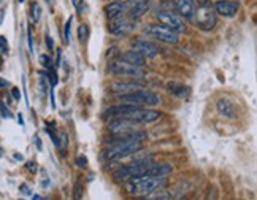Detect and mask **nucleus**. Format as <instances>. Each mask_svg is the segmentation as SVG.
I'll return each mask as SVG.
<instances>
[{
  "label": "nucleus",
  "instance_id": "f257e3e1",
  "mask_svg": "<svg viewBox=\"0 0 257 200\" xmlns=\"http://www.w3.org/2000/svg\"><path fill=\"white\" fill-rule=\"evenodd\" d=\"M146 135L143 132H138L137 135H130V137H119V140L113 142L108 150L103 152L106 159L110 161H116V159H123L141 150V140Z\"/></svg>",
  "mask_w": 257,
  "mask_h": 200
},
{
  "label": "nucleus",
  "instance_id": "f03ea898",
  "mask_svg": "<svg viewBox=\"0 0 257 200\" xmlns=\"http://www.w3.org/2000/svg\"><path fill=\"white\" fill-rule=\"evenodd\" d=\"M127 191L135 196H150L153 192L159 191L162 186L165 184L164 176H153V175H145V176H133L127 179Z\"/></svg>",
  "mask_w": 257,
  "mask_h": 200
},
{
  "label": "nucleus",
  "instance_id": "7ed1b4c3",
  "mask_svg": "<svg viewBox=\"0 0 257 200\" xmlns=\"http://www.w3.org/2000/svg\"><path fill=\"white\" fill-rule=\"evenodd\" d=\"M153 164V159H140V161H135L130 165H123L119 170L113 173V178L116 181H127L133 176H145L150 173Z\"/></svg>",
  "mask_w": 257,
  "mask_h": 200
},
{
  "label": "nucleus",
  "instance_id": "20e7f679",
  "mask_svg": "<svg viewBox=\"0 0 257 200\" xmlns=\"http://www.w3.org/2000/svg\"><path fill=\"white\" fill-rule=\"evenodd\" d=\"M118 100L123 103H132L138 106H155L160 103L159 96H155L151 91H143V89L128 92V94H119Z\"/></svg>",
  "mask_w": 257,
  "mask_h": 200
},
{
  "label": "nucleus",
  "instance_id": "39448f33",
  "mask_svg": "<svg viewBox=\"0 0 257 200\" xmlns=\"http://www.w3.org/2000/svg\"><path fill=\"white\" fill-rule=\"evenodd\" d=\"M194 15L197 16V24L202 30H211L216 25L214 8L209 0H200L199 6H195Z\"/></svg>",
  "mask_w": 257,
  "mask_h": 200
},
{
  "label": "nucleus",
  "instance_id": "423d86ee",
  "mask_svg": "<svg viewBox=\"0 0 257 200\" xmlns=\"http://www.w3.org/2000/svg\"><path fill=\"white\" fill-rule=\"evenodd\" d=\"M145 32L148 33V35L160 40V42H165V43H170V45L178 43V33L172 30L170 27H167V25H164V24H159V25L151 24L145 29Z\"/></svg>",
  "mask_w": 257,
  "mask_h": 200
},
{
  "label": "nucleus",
  "instance_id": "0eeeda50",
  "mask_svg": "<svg viewBox=\"0 0 257 200\" xmlns=\"http://www.w3.org/2000/svg\"><path fill=\"white\" fill-rule=\"evenodd\" d=\"M157 18H159V21H160L162 24L167 25V27H170L172 30H175L177 33H181V32L186 30L184 21H182V18L178 15L177 11L162 8V10L157 13Z\"/></svg>",
  "mask_w": 257,
  "mask_h": 200
},
{
  "label": "nucleus",
  "instance_id": "6e6552de",
  "mask_svg": "<svg viewBox=\"0 0 257 200\" xmlns=\"http://www.w3.org/2000/svg\"><path fill=\"white\" fill-rule=\"evenodd\" d=\"M108 72L111 75H124V76H143V67H137L127 64L124 61H113L108 64Z\"/></svg>",
  "mask_w": 257,
  "mask_h": 200
},
{
  "label": "nucleus",
  "instance_id": "1a4fd4ad",
  "mask_svg": "<svg viewBox=\"0 0 257 200\" xmlns=\"http://www.w3.org/2000/svg\"><path fill=\"white\" fill-rule=\"evenodd\" d=\"M135 27H137V23H135L133 18L121 15L111 19L110 32L113 35H127V33H130Z\"/></svg>",
  "mask_w": 257,
  "mask_h": 200
},
{
  "label": "nucleus",
  "instance_id": "9d476101",
  "mask_svg": "<svg viewBox=\"0 0 257 200\" xmlns=\"http://www.w3.org/2000/svg\"><path fill=\"white\" fill-rule=\"evenodd\" d=\"M162 115L159 111L155 110H148V108H143V106H138L137 110H133L130 113H127V115H124V118L127 119H132V121H135L137 124H146V123H154L157 121V119L160 118Z\"/></svg>",
  "mask_w": 257,
  "mask_h": 200
},
{
  "label": "nucleus",
  "instance_id": "9b49d317",
  "mask_svg": "<svg viewBox=\"0 0 257 200\" xmlns=\"http://www.w3.org/2000/svg\"><path fill=\"white\" fill-rule=\"evenodd\" d=\"M164 8L177 11L181 18L189 19V21L194 19L195 5H194L192 0H172V2H168V5H165Z\"/></svg>",
  "mask_w": 257,
  "mask_h": 200
},
{
  "label": "nucleus",
  "instance_id": "f8f14e48",
  "mask_svg": "<svg viewBox=\"0 0 257 200\" xmlns=\"http://www.w3.org/2000/svg\"><path fill=\"white\" fill-rule=\"evenodd\" d=\"M132 46H133L135 51L141 52L145 57L146 56L148 57H155V56H159L162 52L159 45H155L153 42H148V40H145V38H135L132 42Z\"/></svg>",
  "mask_w": 257,
  "mask_h": 200
},
{
  "label": "nucleus",
  "instance_id": "ddd939ff",
  "mask_svg": "<svg viewBox=\"0 0 257 200\" xmlns=\"http://www.w3.org/2000/svg\"><path fill=\"white\" fill-rule=\"evenodd\" d=\"M108 130L114 132V133H124V132H132L137 130V123L132 121V119H127L124 116H118L116 119L108 124Z\"/></svg>",
  "mask_w": 257,
  "mask_h": 200
},
{
  "label": "nucleus",
  "instance_id": "4468645a",
  "mask_svg": "<svg viewBox=\"0 0 257 200\" xmlns=\"http://www.w3.org/2000/svg\"><path fill=\"white\" fill-rule=\"evenodd\" d=\"M214 8L219 15L226 18H232L236 15V11L240 10V2H235V0H219V2H216Z\"/></svg>",
  "mask_w": 257,
  "mask_h": 200
},
{
  "label": "nucleus",
  "instance_id": "2eb2a0df",
  "mask_svg": "<svg viewBox=\"0 0 257 200\" xmlns=\"http://www.w3.org/2000/svg\"><path fill=\"white\" fill-rule=\"evenodd\" d=\"M167 91H168V94H172L178 99H187L189 96H191V88L180 83V81H168Z\"/></svg>",
  "mask_w": 257,
  "mask_h": 200
},
{
  "label": "nucleus",
  "instance_id": "dca6fc26",
  "mask_svg": "<svg viewBox=\"0 0 257 200\" xmlns=\"http://www.w3.org/2000/svg\"><path fill=\"white\" fill-rule=\"evenodd\" d=\"M143 89V84L141 83H135V81H118L111 84V91L116 92V94H128V92H135Z\"/></svg>",
  "mask_w": 257,
  "mask_h": 200
},
{
  "label": "nucleus",
  "instance_id": "f3484780",
  "mask_svg": "<svg viewBox=\"0 0 257 200\" xmlns=\"http://www.w3.org/2000/svg\"><path fill=\"white\" fill-rule=\"evenodd\" d=\"M138 105H132V103H121V105H116V106H111V108H108L103 111V116L105 118H118V116H124L127 113H130L133 110H137Z\"/></svg>",
  "mask_w": 257,
  "mask_h": 200
},
{
  "label": "nucleus",
  "instance_id": "a211bd4d",
  "mask_svg": "<svg viewBox=\"0 0 257 200\" xmlns=\"http://www.w3.org/2000/svg\"><path fill=\"white\" fill-rule=\"evenodd\" d=\"M119 61H124L127 64H132V65H137V67H143L145 65V56L138 51L130 50V51H126V52H121Z\"/></svg>",
  "mask_w": 257,
  "mask_h": 200
},
{
  "label": "nucleus",
  "instance_id": "6ab92c4d",
  "mask_svg": "<svg viewBox=\"0 0 257 200\" xmlns=\"http://www.w3.org/2000/svg\"><path fill=\"white\" fill-rule=\"evenodd\" d=\"M216 108L221 113L222 116L226 118H235V106L231 100L227 99H219L218 102H216Z\"/></svg>",
  "mask_w": 257,
  "mask_h": 200
},
{
  "label": "nucleus",
  "instance_id": "aec40b11",
  "mask_svg": "<svg viewBox=\"0 0 257 200\" xmlns=\"http://www.w3.org/2000/svg\"><path fill=\"white\" fill-rule=\"evenodd\" d=\"M148 8H150V2H148V0H138L137 3H133L130 8H128V16L133 19H138L145 15Z\"/></svg>",
  "mask_w": 257,
  "mask_h": 200
},
{
  "label": "nucleus",
  "instance_id": "412c9836",
  "mask_svg": "<svg viewBox=\"0 0 257 200\" xmlns=\"http://www.w3.org/2000/svg\"><path fill=\"white\" fill-rule=\"evenodd\" d=\"M173 170V167L170 164H153L151 170L148 175H153V176H165L168 175Z\"/></svg>",
  "mask_w": 257,
  "mask_h": 200
},
{
  "label": "nucleus",
  "instance_id": "4be33fe9",
  "mask_svg": "<svg viewBox=\"0 0 257 200\" xmlns=\"http://www.w3.org/2000/svg\"><path fill=\"white\" fill-rule=\"evenodd\" d=\"M87 37H89V25L87 24H81L78 27V40L81 43H84Z\"/></svg>",
  "mask_w": 257,
  "mask_h": 200
},
{
  "label": "nucleus",
  "instance_id": "5701e85b",
  "mask_svg": "<svg viewBox=\"0 0 257 200\" xmlns=\"http://www.w3.org/2000/svg\"><path fill=\"white\" fill-rule=\"evenodd\" d=\"M40 15H42V8H40V5L37 2H33L32 6H30V18L33 23H38L40 21Z\"/></svg>",
  "mask_w": 257,
  "mask_h": 200
},
{
  "label": "nucleus",
  "instance_id": "b1692460",
  "mask_svg": "<svg viewBox=\"0 0 257 200\" xmlns=\"http://www.w3.org/2000/svg\"><path fill=\"white\" fill-rule=\"evenodd\" d=\"M72 23H73V18L70 16L69 19H67L65 25H64V35H65V42H67V43L70 42V29H72Z\"/></svg>",
  "mask_w": 257,
  "mask_h": 200
},
{
  "label": "nucleus",
  "instance_id": "393cba45",
  "mask_svg": "<svg viewBox=\"0 0 257 200\" xmlns=\"http://www.w3.org/2000/svg\"><path fill=\"white\" fill-rule=\"evenodd\" d=\"M46 76L50 78V83H51L52 88H54V86H57L59 79H57V75H56V70H54V69H48V72H46Z\"/></svg>",
  "mask_w": 257,
  "mask_h": 200
},
{
  "label": "nucleus",
  "instance_id": "a878e982",
  "mask_svg": "<svg viewBox=\"0 0 257 200\" xmlns=\"http://www.w3.org/2000/svg\"><path fill=\"white\" fill-rule=\"evenodd\" d=\"M0 116L2 118H5V119H10V118H13L11 116V111L6 108V106L3 105V102H0Z\"/></svg>",
  "mask_w": 257,
  "mask_h": 200
},
{
  "label": "nucleus",
  "instance_id": "bb28decb",
  "mask_svg": "<svg viewBox=\"0 0 257 200\" xmlns=\"http://www.w3.org/2000/svg\"><path fill=\"white\" fill-rule=\"evenodd\" d=\"M0 51H2L3 54H8V51H10L8 42H6L5 37H0Z\"/></svg>",
  "mask_w": 257,
  "mask_h": 200
},
{
  "label": "nucleus",
  "instance_id": "cd10ccee",
  "mask_svg": "<svg viewBox=\"0 0 257 200\" xmlns=\"http://www.w3.org/2000/svg\"><path fill=\"white\" fill-rule=\"evenodd\" d=\"M40 62H42V65L45 67L46 70H48V69H52V62H51L50 56H40Z\"/></svg>",
  "mask_w": 257,
  "mask_h": 200
},
{
  "label": "nucleus",
  "instance_id": "c85d7f7f",
  "mask_svg": "<svg viewBox=\"0 0 257 200\" xmlns=\"http://www.w3.org/2000/svg\"><path fill=\"white\" fill-rule=\"evenodd\" d=\"M72 3H73V6H75V10L78 13H83V10H84V0H72Z\"/></svg>",
  "mask_w": 257,
  "mask_h": 200
},
{
  "label": "nucleus",
  "instance_id": "c756f323",
  "mask_svg": "<svg viewBox=\"0 0 257 200\" xmlns=\"http://www.w3.org/2000/svg\"><path fill=\"white\" fill-rule=\"evenodd\" d=\"M57 146L60 150H65L67 148V135L65 133H62V135H60V142L57 143Z\"/></svg>",
  "mask_w": 257,
  "mask_h": 200
},
{
  "label": "nucleus",
  "instance_id": "7c9ffc66",
  "mask_svg": "<svg viewBox=\"0 0 257 200\" xmlns=\"http://www.w3.org/2000/svg\"><path fill=\"white\" fill-rule=\"evenodd\" d=\"M27 42H29V50L33 52V40H32V30H27Z\"/></svg>",
  "mask_w": 257,
  "mask_h": 200
},
{
  "label": "nucleus",
  "instance_id": "2f4dec72",
  "mask_svg": "<svg viewBox=\"0 0 257 200\" xmlns=\"http://www.w3.org/2000/svg\"><path fill=\"white\" fill-rule=\"evenodd\" d=\"M19 189H21V192L24 196H32V191H30V188L27 184H21V188H19Z\"/></svg>",
  "mask_w": 257,
  "mask_h": 200
},
{
  "label": "nucleus",
  "instance_id": "473e14b6",
  "mask_svg": "<svg viewBox=\"0 0 257 200\" xmlns=\"http://www.w3.org/2000/svg\"><path fill=\"white\" fill-rule=\"evenodd\" d=\"M86 164H87V159L86 157H78L77 159V165L78 167H84Z\"/></svg>",
  "mask_w": 257,
  "mask_h": 200
},
{
  "label": "nucleus",
  "instance_id": "72a5a7b5",
  "mask_svg": "<svg viewBox=\"0 0 257 200\" xmlns=\"http://www.w3.org/2000/svg\"><path fill=\"white\" fill-rule=\"evenodd\" d=\"M11 94H13V97H15L16 100H19V99H21V94H19V89H18V88H15V89H13V91H11Z\"/></svg>",
  "mask_w": 257,
  "mask_h": 200
},
{
  "label": "nucleus",
  "instance_id": "f704fd0d",
  "mask_svg": "<svg viewBox=\"0 0 257 200\" xmlns=\"http://www.w3.org/2000/svg\"><path fill=\"white\" fill-rule=\"evenodd\" d=\"M60 59H62V50L57 51V61H56V67H57V69L60 67Z\"/></svg>",
  "mask_w": 257,
  "mask_h": 200
},
{
  "label": "nucleus",
  "instance_id": "c9c22d12",
  "mask_svg": "<svg viewBox=\"0 0 257 200\" xmlns=\"http://www.w3.org/2000/svg\"><path fill=\"white\" fill-rule=\"evenodd\" d=\"M46 45H48V48H50V50H52V46H54V45H52V38H51L50 35H46Z\"/></svg>",
  "mask_w": 257,
  "mask_h": 200
},
{
  "label": "nucleus",
  "instance_id": "e433bc0d",
  "mask_svg": "<svg viewBox=\"0 0 257 200\" xmlns=\"http://www.w3.org/2000/svg\"><path fill=\"white\" fill-rule=\"evenodd\" d=\"M5 86H8V83H6L3 78H0V88H5Z\"/></svg>",
  "mask_w": 257,
  "mask_h": 200
},
{
  "label": "nucleus",
  "instance_id": "4c0bfd02",
  "mask_svg": "<svg viewBox=\"0 0 257 200\" xmlns=\"http://www.w3.org/2000/svg\"><path fill=\"white\" fill-rule=\"evenodd\" d=\"M35 143H37V148H38V150H42V142H40V138H38V137H35Z\"/></svg>",
  "mask_w": 257,
  "mask_h": 200
},
{
  "label": "nucleus",
  "instance_id": "58836bf2",
  "mask_svg": "<svg viewBox=\"0 0 257 200\" xmlns=\"http://www.w3.org/2000/svg\"><path fill=\"white\" fill-rule=\"evenodd\" d=\"M29 170H30V172H35V170H37V169H35V164L30 162V164H29Z\"/></svg>",
  "mask_w": 257,
  "mask_h": 200
},
{
  "label": "nucleus",
  "instance_id": "ea45409f",
  "mask_svg": "<svg viewBox=\"0 0 257 200\" xmlns=\"http://www.w3.org/2000/svg\"><path fill=\"white\" fill-rule=\"evenodd\" d=\"M19 118H18V121H19V124H24V121H23V115H18Z\"/></svg>",
  "mask_w": 257,
  "mask_h": 200
},
{
  "label": "nucleus",
  "instance_id": "a19ab883",
  "mask_svg": "<svg viewBox=\"0 0 257 200\" xmlns=\"http://www.w3.org/2000/svg\"><path fill=\"white\" fill-rule=\"evenodd\" d=\"M45 2H46V3H50V5H52V2H54V0H45Z\"/></svg>",
  "mask_w": 257,
  "mask_h": 200
},
{
  "label": "nucleus",
  "instance_id": "79ce46f5",
  "mask_svg": "<svg viewBox=\"0 0 257 200\" xmlns=\"http://www.w3.org/2000/svg\"><path fill=\"white\" fill-rule=\"evenodd\" d=\"M19 2H21V3H23V2H24V0H19Z\"/></svg>",
  "mask_w": 257,
  "mask_h": 200
}]
</instances>
